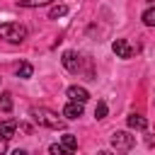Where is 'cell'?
I'll return each mask as SVG.
<instances>
[{
    "mask_svg": "<svg viewBox=\"0 0 155 155\" xmlns=\"http://www.w3.org/2000/svg\"><path fill=\"white\" fill-rule=\"evenodd\" d=\"M29 114H31V119H34L39 126H46V128H63V126H65V121H63L56 111H51V109H46V107H34Z\"/></svg>",
    "mask_w": 155,
    "mask_h": 155,
    "instance_id": "obj_1",
    "label": "cell"
},
{
    "mask_svg": "<svg viewBox=\"0 0 155 155\" xmlns=\"http://www.w3.org/2000/svg\"><path fill=\"white\" fill-rule=\"evenodd\" d=\"M0 39H7L12 44H19L27 39V27L19 24V22H5L0 24Z\"/></svg>",
    "mask_w": 155,
    "mask_h": 155,
    "instance_id": "obj_2",
    "label": "cell"
},
{
    "mask_svg": "<svg viewBox=\"0 0 155 155\" xmlns=\"http://www.w3.org/2000/svg\"><path fill=\"white\" fill-rule=\"evenodd\" d=\"M133 143H136V138H133L131 133H126V131H114V133H111V145H114L116 150H131Z\"/></svg>",
    "mask_w": 155,
    "mask_h": 155,
    "instance_id": "obj_3",
    "label": "cell"
},
{
    "mask_svg": "<svg viewBox=\"0 0 155 155\" xmlns=\"http://www.w3.org/2000/svg\"><path fill=\"white\" fill-rule=\"evenodd\" d=\"M111 51H114L119 58H131V56H133V46H131L126 39H116V41L111 44Z\"/></svg>",
    "mask_w": 155,
    "mask_h": 155,
    "instance_id": "obj_4",
    "label": "cell"
},
{
    "mask_svg": "<svg viewBox=\"0 0 155 155\" xmlns=\"http://www.w3.org/2000/svg\"><path fill=\"white\" fill-rule=\"evenodd\" d=\"M61 61H63V68H65L68 73H78V70H80V56H78L75 51H65Z\"/></svg>",
    "mask_w": 155,
    "mask_h": 155,
    "instance_id": "obj_5",
    "label": "cell"
},
{
    "mask_svg": "<svg viewBox=\"0 0 155 155\" xmlns=\"http://www.w3.org/2000/svg\"><path fill=\"white\" fill-rule=\"evenodd\" d=\"M65 94H68V99H73V102H82V104L90 99V92H87L85 87H80V85H70Z\"/></svg>",
    "mask_w": 155,
    "mask_h": 155,
    "instance_id": "obj_6",
    "label": "cell"
},
{
    "mask_svg": "<svg viewBox=\"0 0 155 155\" xmlns=\"http://www.w3.org/2000/svg\"><path fill=\"white\" fill-rule=\"evenodd\" d=\"M63 116L65 119H78V116H82V102H68L65 104V109H63Z\"/></svg>",
    "mask_w": 155,
    "mask_h": 155,
    "instance_id": "obj_7",
    "label": "cell"
},
{
    "mask_svg": "<svg viewBox=\"0 0 155 155\" xmlns=\"http://www.w3.org/2000/svg\"><path fill=\"white\" fill-rule=\"evenodd\" d=\"M15 128H17V121H15V119H7V121L0 124V136L10 140V138L15 136Z\"/></svg>",
    "mask_w": 155,
    "mask_h": 155,
    "instance_id": "obj_8",
    "label": "cell"
},
{
    "mask_svg": "<svg viewBox=\"0 0 155 155\" xmlns=\"http://www.w3.org/2000/svg\"><path fill=\"white\" fill-rule=\"evenodd\" d=\"M128 126L136 128V131H145V128H148V121H145L140 114H131V116H128Z\"/></svg>",
    "mask_w": 155,
    "mask_h": 155,
    "instance_id": "obj_9",
    "label": "cell"
},
{
    "mask_svg": "<svg viewBox=\"0 0 155 155\" xmlns=\"http://www.w3.org/2000/svg\"><path fill=\"white\" fill-rule=\"evenodd\" d=\"M0 111H12V94L10 92L0 94Z\"/></svg>",
    "mask_w": 155,
    "mask_h": 155,
    "instance_id": "obj_10",
    "label": "cell"
},
{
    "mask_svg": "<svg viewBox=\"0 0 155 155\" xmlns=\"http://www.w3.org/2000/svg\"><path fill=\"white\" fill-rule=\"evenodd\" d=\"M48 2H53V0H19L17 5L19 7H41V5H48Z\"/></svg>",
    "mask_w": 155,
    "mask_h": 155,
    "instance_id": "obj_11",
    "label": "cell"
},
{
    "mask_svg": "<svg viewBox=\"0 0 155 155\" xmlns=\"http://www.w3.org/2000/svg\"><path fill=\"white\" fill-rule=\"evenodd\" d=\"M63 145H65V150H75V148H78V138H75L73 133H65V136H63Z\"/></svg>",
    "mask_w": 155,
    "mask_h": 155,
    "instance_id": "obj_12",
    "label": "cell"
},
{
    "mask_svg": "<svg viewBox=\"0 0 155 155\" xmlns=\"http://www.w3.org/2000/svg\"><path fill=\"white\" fill-rule=\"evenodd\" d=\"M143 24L155 27V7H148V10L143 12Z\"/></svg>",
    "mask_w": 155,
    "mask_h": 155,
    "instance_id": "obj_13",
    "label": "cell"
},
{
    "mask_svg": "<svg viewBox=\"0 0 155 155\" xmlns=\"http://www.w3.org/2000/svg\"><path fill=\"white\" fill-rule=\"evenodd\" d=\"M31 73H34L31 63H22V65L17 68V75H19V78H31Z\"/></svg>",
    "mask_w": 155,
    "mask_h": 155,
    "instance_id": "obj_14",
    "label": "cell"
},
{
    "mask_svg": "<svg viewBox=\"0 0 155 155\" xmlns=\"http://www.w3.org/2000/svg\"><path fill=\"white\" fill-rule=\"evenodd\" d=\"M68 12V7L65 5H58V7H51V12H48V17L51 19H56V17H61V15H65Z\"/></svg>",
    "mask_w": 155,
    "mask_h": 155,
    "instance_id": "obj_15",
    "label": "cell"
},
{
    "mask_svg": "<svg viewBox=\"0 0 155 155\" xmlns=\"http://www.w3.org/2000/svg\"><path fill=\"white\" fill-rule=\"evenodd\" d=\"M94 116H97V119H104V116H107V104H104V102H97V107H94Z\"/></svg>",
    "mask_w": 155,
    "mask_h": 155,
    "instance_id": "obj_16",
    "label": "cell"
},
{
    "mask_svg": "<svg viewBox=\"0 0 155 155\" xmlns=\"http://www.w3.org/2000/svg\"><path fill=\"white\" fill-rule=\"evenodd\" d=\"M48 153H51V155H63V153H65V145H56V143H53V145L48 148Z\"/></svg>",
    "mask_w": 155,
    "mask_h": 155,
    "instance_id": "obj_17",
    "label": "cell"
},
{
    "mask_svg": "<svg viewBox=\"0 0 155 155\" xmlns=\"http://www.w3.org/2000/svg\"><path fill=\"white\" fill-rule=\"evenodd\" d=\"M5 150H7V138H2V136H0V155H2Z\"/></svg>",
    "mask_w": 155,
    "mask_h": 155,
    "instance_id": "obj_18",
    "label": "cell"
},
{
    "mask_svg": "<svg viewBox=\"0 0 155 155\" xmlns=\"http://www.w3.org/2000/svg\"><path fill=\"white\" fill-rule=\"evenodd\" d=\"M148 2H155V0H148Z\"/></svg>",
    "mask_w": 155,
    "mask_h": 155,
    "instance_id": "obj_19",
    "label": "cell"
}]
</instances>
